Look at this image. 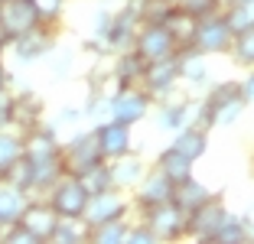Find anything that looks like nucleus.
<instances>
[{
  "label": "nucleus",
  "mask_w": 254,
  "mask_h": 244,
  "mask_svg": "<svg viewBox=\"0 0 254 244\" xmlns=\"http://www.w3.org/2000/svg\"><path fill=\"white\" fill-rule=\"evenodd\" d=\"M137 30H140V16H137V13H130V10L124 7L121 13H114L111 20H108L105 43L111 46V49L124 52V49H130V46H134V36H137Z\"/></svg>",
  "instance_id": "dca6fc26"
},
{
  "label": "nucleus",
  "mask_w": 254,
  "mask_h": 244,
  "mask_svg": "<svg viewBox=\"0 0 254 244\" xmlns=\"http://www.w3.org/2000/svg\"><path fill=\"white\" fill-rule=\"evenodd\" d=\"M20 137H23V156H26V160H33V163L53 160V156L62 153V147H59V140H56V130H53V127L33 124V127H26Z\"/></svg>",
  "instance_id": "4468645a"
},
{
  "label": "nucleus",
  "mask_w": 254,
  "mask_h": 244,
  "mask_svg": "<svg viewBox=\"0 0 254 244\" xmlns=\"http://www.w3.org/2000/svg\"><path fill=\"white\" fill-rule=\"evenodd\" d=\"M10 43H13V36H10V33H7V30H3V26H0V52L7 49V46H10Z\"/></svg>",
  "instance_id": "ea45409f"
},
{
  "label": "nucleus",
  "mask_w": 254,
  "mask_h": 244,
  "mask_svg": "<svg viewBox=\"0 0 254 244\" xmlns=\"http://www.w3.org/2000/svg\"><path fill=\"white\" fill-rule=\"evenodd\" d=\"M176 78H180V59H176V52H173L166 59H157V62H147V65H143L140 85H143L147 95H170Z\"/></svg>",
  "instance_id": "9d476101"
},
{
  "label": "nucleus",
  "mask_w": 254,
  "mask_h": 244,
  "mask_svg": "<svg viewBox=\"0 0 254 244\" xmlns=\"http://www.w3.org/2000/svg\"><path fill=\"white\" fill-rule=\"evenodd\" d=\"M225 7H235V3H251V0H222Z\"/></svg>",
  "instance_id": "79ce46f5"
},
{
  "label": "nucleus",
  "mask_w": 254,
  "mask_h": 244,
  "mask_svg": "<svg viewBox=\"0 0 254 244\" xmlns=\"http://www.w3.org/2000/svg\"><path fill=\"white\" fill-rule=\"evenodd\" d=\"M7 85H10V75L3 68V62H0V91H7Z\"/></svg>",
  "instance_id": "a19ab883"
},
{
  "label": "nucleus",
  "mask_w": 254,
  "mask_h": 244,
  "mask_svg": "<svg viewBox=\"0 0 254 244\" xmlns=\"http://www.w3.org/2000/svg\"><path fill=\"white\" fill-rule=\"evenodd\" d=\"M39 111H43V101L33 91H23V95L13 98V124H20L23 130L39 124Z\"/></svg>",
  "instance_id": "c85d7f7f"
},
{
  "label": "nucleus",
  "mask_w": 254,
  "mask_h": 244,
  "mask_svg": "<svg viewBox=\"0 0 254 244\" xmlns=\"http://www.w3.org/2000/svg\"><path fill=\"white\" fill-rule=\"evenodd\" d=\"M33 7H36L39 20L43 23H56L62 13V7H65V0H33Z\"/></svg>",
  "instance_id": "e433bc0d"
},
{
  "label": "nucleus",
  "mask_w": 254,
  "mask_h": 244,
  "mask_svg": "<svg viewBox=\"0 0 254 244\" xmlns=\"http://www.w3.org/2000/svg\"><path fill=\"white\" fill-rule=\"evenodd\" d=\"M134 189H137V205H140V208H150V205H160V202H170L176 183H173V179H166L160 170H153V173H143L140 183H137Z\"/></svg>",
  "instance_id": "f3484780"
},
{
  "label": "nucleus",
  "mask_w": 254,
  "mask_h": 244,
  "mask_svg": "<svg viewBox=\"0 0 254 244\" xmlns=\"http://www.w3.org/2000/svg\"><path fill=\"white\" fill-rule=\"evenodd\" d=\"M170 3H176V0H170Z\"/></svg>",
  "instance_id": "c03bdc74"
},
{
  "label": "nucleus",
  "mask_w": 254,
  "mask_h": 244,
  "mask_svg": "<svg viewBox=\"0 0 254 244\" xmlns=\"http://www.w3.org/2000/svg\"><path fill=\"white\" fill-rule=\"evenodd\" d=\"M62 173H68L65 163H62V153L53 156V160L33 163V192H46V189H49V185H53L56 179L62 176Z\"/></svg>",
  "instance_id": "bb28decb"
},
{
  "label": "nucleus",
  "mask_w": 254,
  "mask_h": 244,
  "mask_svg": "<svg viewBox=\"0 0 254 244\" xmlns=\"http://www.w3.org/2000/svg\"><path fill=\"white\" fill-rule=\"evenodd\" d=\"M153 241H157V235L150 231L147 222L130 225V228H127V238H124V244H153Z\"/></svg>",
  "instance_id": "4c0bfd02"
},
{
  "label": "nucleus",
  "mask_w": 254,
  "mask_h": 244,
  "mask_svg": "<svg viewBox=\"0 0 254 244\" xmlns=\"http://www.w3.org/2000/svg\"><path fill=\"white\" fill-rule=\"evenodd\" d=\"M49 241L56 244H78V241H88V225L82 222V218H59V225H56L53 238Z\"/></svg>",
  "instance_id": "7c9ffc66"
},
{
  "label": "nucleus",
  "mask_w": 254,
  "mask_h": 244,
  "mask_svg": "<svg viewBox=\"0 0 254 244\" xmlns=\"http://www.w3.org/2000/svg\"><path fill=\"white\" fill-rule=\"evenodd\" d=\"M23 156V137L20 133H13L10 127H3L0 130V176L10 170V163L20 160Z\"/></svg>",
  "instance_id": "473e14b6"
},
{
  "label": "nucleus",
  "mask_w": 254,
  "mask_h": 244,
  "mask_svg": "<svg viewBox=\"0 0 254 244\" xmlns=\"http://www.w3.org/2000/svg\"><path fill=\"white\" fill-rule=\"evenodd\" d=\"M143 65H147V62H143L134 49H124L118 56V62H114V81H118L121 88H127V85H140Z\"/></svg>",
  "instance_id": "5701e85b"
},
{
  "label": "nucleus",
  "mask_w": 254,
  "mask_h": 244,
  "mask_svg": "<svg viewBox=\"0 0 254 244\" xmlns=\"http://www.w3.org/2000/svg\"><path fill=\"white\" fill-rule=\"evenodd\" d=\"M192 166H195L192 160H186L180 150H173V147L160 150V156H157V170L163 173L166 179H173V183H183V179H189V176H192Z\"/></svg>",
  "instance_id": "4be33fe9"
},
{
  "label": "nucleus",
  "mask_w": 254,
  "mask_h": 244,
  "mask_svg": "<svg viewBox=\"0 0 254 244\" xmlns=\"http://www.w3.org/2000/svg\"><path fill=\"white\" fill-rule=\"evenodd\" d=\"M245 95H241V81H222L212 88V95L205 98V104L199 108L202 127H225L235 124L245 111Z\"/></svg>",
  "instance_id": "f257e3e1"
},
{
  "label": "nucleus",
  "mask_w": 254,
  "mask_h": 244,
  "mask_svg": "<svg viewBox=\"0 0 254 244\" xmlns=\"http://www.w3.org/2000/svg\"><path fill=\"white\" fill-rule=\"evenodd\" d=\"M0 241H3V225H0Z\"/></svg>",
  "instance_id": "37998d69"
},
{
  "label": "nucleus",
  "mask_w": 254,
  "mask_h": 244,
  "mask_svg": "<svg viewBox=\"0 0 254 244\" xmlns=\"http://www.w3.org/2000/svg\"><path fill=\"white\" fill-rule=\"evenodd\" d=\"M0 3H3V0H0Z\"/></svg>",
  "instance_id": "a18cd8bd"
},
{
  "label": "nucleus",
  "mask_w": 254,
  "mask_h": 244,
  "mask_svg": "<svg viewBox=\"0 0 254 244\" xmlns=\"http://www.w3.org/2000/svg\"><path fill=\"white\" fill-rule=\"evenodd\" d=\"M176 59H180V78L192 81V85H199V81L209 78L205 56H202L199 49H180V52H176Z\"/></svg>",
  "instance_id": "cd10ccee"
},
{
  "label": "nucleus",
  "mask_w": 254,
  "mask_h": 244,
  "mask_svg": "<svg viewBox=\"0 0 254 244\" xmlns=\"http://www.w3.org/2000/svg\"><path fill=\"white\" fill-rule=\"evenodd\" d=\"M46 192H49V199H46V202L56 208L59 218H82V215H85L88 192H85V185L78 183L75 173H62V176L56 179Z\"/></svg>",
  "instance_id": "f03ea898"
},
{
  "label": "nucleus",
  "mask_w": 254,
  "mask_h": 244,
  "mask_svg": "<svg viewBox=\"0 0 254 244\" xmlns=\"http://www.w3.org/2000/svg\"><path fill=\"white\" fill-rule=\"evenodd\" d=\"M127 228H130L127 215H124V218L101 222V225H91V228H88V241H95V244H124Z\"/></svg>",
  "instance_id": "a878e982"
},
{
  "label": "nucleus",
  "mask_w": 254,
  "mask_h": 244,
  "mask_svg": "<svg viewBox=\"0 0 254 244\" xmlns=\"http://www.w3.org/2000/svg\"><path fill=\"white\" fill-rule=\"evenodd\" d=\"M241 95H245V101H254V68L248 72V78L241 81Z\"/></svg>",
  "instance_id": "58836bf2"
},
{
  "label": "nucleus",
  "mask_w": 254,
  "mask_h": 244,
  "mask_svg": "<svg viewBox=\"0 0 254 244\" xmlns=\"http://www.w3.org/2000/svg\"><path fill=\"white\" fill-rule=\"evenodd\" d=\"M232 26L225 20V13H212L202 16L195 23V36H192V49H199L202 56H215V52H228L232 46Z\"/></svg>",
  "instance_id": "20e7f679"
},
{
  "label": "nucleus",
  "mask_w": 254,
  "mask_h": 244,
  "mask_svg": "<svg viewBox=\"0 0 254 244\" xmlns=\"http://www.w3.org/2000/svg\"><path fill=\"white\" fill-rule=\"evenodd\" d=\"M143 222H147L150 231L157 235V241H176V238L186 235L189 215L170 199V202H160V205L143 208Z\"/></svg>",
  "instance_id": "7ed1b4c3"
},
{
  "label": "nucleus",
  "mask_w": 254,
  "mask_h": 244,
  "mask_svg": "<svg viewBox=\"0 0 254 244\" xmlns=\"http://www.w3.org/2000/svg\"><path fill=\"white\" fill-rule=\"evenodd\" d=\"M39 13L33 7V0H3L0 3V26L10 33V36H20V33H30L33 26H39Z\"/></svg>",
  "instance_id": "f8f14e48"
},
{
  "label": "nucleus",
  "mask_w": 254,
  "mask_h": 244,
  "mask_svg": "<svg viewBox=\"0 0 254 244\" xmlns=\"http://www.w3.org/2000/svg\"><path fill=\"white\" fill-rule=\"evenodd\" d=\"M95 140L101 147V156L105 160H118V156L130 153L134 140H130V124H121V121L108 118L95 127Z\"/></svg>",
  "instance_id": "9b49d317"
},
{
  "label": "nucleus",
  "mask_w": 254,
  "mask_h": 244,
  "mask_svg": "<svg viewBox=\"0 0 254 244\" xmlns=\"http://www.w3.org/2000/svg\"><path fill=\"white\" fill-rule=\"evenodd\" d=\"M163 130H170V133H176L180 127H186L189 124V104L186 101H170V104H163L160 108V121H157Z\"/></svg>",
  "instance_id": "72a5a7b5"
},
{
  "label": "nucleus",
  "mask_w": 254,
  "mask_h": 244,
  "mask_svg": "<svg viewBox=\"0 0 254 244\" xmlns=\"http://www.w3.org/2000/svg\"><path fill=\"white\" fill-rule=\"evenodd\" d=\"M248 241V225L245 218H238V215H225V222L218 225V231L212 235V244H241Z\"/></svg>",
  "instance_id": "c756f323"
},
{
  "label": "nucleus",
  "mask_w": 254,
  "mask_h": 244,
  "mask_svg": "<svg viewBox=\"0 0 254 244\" xmlns=\"http://www.w3.org/2000/svg\"><path fill=\"white\" fill-rule=\"evenodd\" d=\"M232 56L241 62V65H248V68H254V26H248V30H241V33H235L232 36Z\"/></svg>",
  "instance_id": "f704fd0d"
},
{
  "label": "nucleus",
  "mask_w": 254,
  "mask_h": 244,
  "mask_svg": "<svg viewBox=\"0 0 254 244\" xmlns=\"http://www.w3.org/2000/svg\"><path fill=\"white\" fill-rule=\"evenodd\" d=\"M78 176V183L85 185V192L95 195V192H105V189H111L114 185V176H111V163L101 160V163H91V166H85L82 173H75Z\"/></svg>",
  "instance_id": "b1692460"
},
{
  "label": "nucleus",
  "mask_w": 254,
  "mask_h": 244,
  "mask_svg": "<svg viewBox=\"0 0 254 244\" xmlns=\"http://www.w3.org/2000/svg\"><path fill=\"white\" fill-rule=\"evenodd\" d=\"M23 205H26V192H20L16 185L0 179V225H3V228L16 222V215H20Z\"/></svg>",
  "instance_id": "393cba45"
},
{
  "label": "nucleus",
  "mask_w": 254,
  "mask_h": 244,
  "mask_svg": "<svg viewBox=\"0 0 254 244\" xmlns=\"http://www.w3.org/2000/svg\"><path fill=\"white\" fill-rule=\"evenodd\" d=\"M225 215H228V208H225V202L218 199L215 192L209 195V199L202 202L195 212H189V222H186V235H192L195 241H212V235L218 231V225L225 222Z\"/></svg>",
  "instance_id": "6e6552de"
},
{
  "label": "nucleus",
  "mask_w": 254,
  "mask_h": 244,
  "mask_svg": "<svg viewBox=\"0 0 254 244\" xmlns=\"http://www.w3.org/2000/svg\"><path fill=\"white\" fill-rule=\"evenodd\" d=\"M0 179H3V183H10V185H16L20 192L30 195L33 192V160H26V156L13 160V163H10V170L3 173Z\"/></svg>",
  "instance_id": "2f4dec72"
},
{
  "label": "nucleus",
  "mask_w": 254,
  "mask_h": 244,
  "mask_svg": "<svg viewBox=\"0 0 254 244\" xmlns=\"http://www.w3.org/2000/svg\"><path fill=\"white\" fill-rule=\"evenodd\" d=\"M176 7L186 10L189 16H195V20H202V16H212V13H222V0H176Z\"/></svg>",
  "instance_id": "c9c22d12"
},
{
  "label": "nucleus",
  "mask_w": 254,
  "mask_h": 244,
  "mask_svg": "<svg viewBox=\"0 0 254 244\" xmlns=\"http://www.w3.org/2000/svg\"><path fill=\"white\" fill-rule=\"evenodd\" d=\"M195 16H189L186 10H180V7H173L170 10V16L163 20V26H166V33H170V39L176 43V52L180 49H192V36H195Z\"/></svg>",
  "instance_id": "6ab92c4d"
},
{
  "label": "nucleus",
  "mask_w": 254,
  "mask_h": 244,
  "mask_svg": "<svg viewBox=\"0 0 254 244\" xmlns=\"http://www.w3.org/2000/svg\"><path fill=\"white\" fill-rule=\"evenodd\" d=\"M212 195V189L209 185H202L195 176H189V179H183V183H176V189H173V202L183 208V212H195V208L202 205V202Z\"/></svg>",
  "instance_id": "aec40b11"
},
{
  "label": "nucleus",
  "mask_w": 254,
  "mask_h": 244,
  "mask_svg": "<svg viewBox=\"0 0 254 244\" xmlns=\"http://www.w3.org/2000/svg\"><path fill=\"white\" fill-rule=\"evenodd\" d=\"M16 225H23L39 244H46L49 238H53L56 225H59V215H56V208L49 205V202H30L26 199V205H23L20 215H16Z\"/></svg>",
  "instance_id": "1a4fd4ad"
},
{
  "label": "nucleus",
  "mask_w": 254,
  "mask_h": 244,
  "mask_svg": "<svg viewBox=\"0 0 254 244\" xmlns=\"http://www.w3.org/2000/svg\"><path fill=\"white\" fill-rule=\"evenodd\" d=\"M130 49H134L143 62H157V59L173 56V52H176V43L170 39L163 23H140V30H137Z\"/></svg>",
  "instance_id": "423d86ee"
},
{
  "label": "nucleus",
  "mask_w": 254,
  "mask_h": 244,
  "mask_svg": "<svg viewBox=\"0 0 254 244\" xmlns=\"http://www.w3.org/2000/svg\"><path fill=\"white\" fill-rule=\"evenodd\" d=\"M10 46H13L20 62H36V59H43V56H49V49H53V33L46 30V23H39L30 33H20Z\"/></svg>",
  "instance_id": "2eb2a0df"
},
{
  "label": "nucleus",
  "mask_w": 254,
  "mask_h": 244,
  "mask_svg": "<svg viewBox=\"0 0 254 244\" xmlns=\"http://www.w3.org/2000/svg\"><path fill=\"white\" fill-rule=\"evenodd\" d=\"M108 111H111L114 121H121V124H140L143 118H147L150 111V98L143 88H137V85H127V88H118L114 95H108Z\"/></svg>",
  "instance_id": "39448f33"
},
{
  "label": "nucleus",
  "mask_w": 254,
  "mask_h": 244,
  "mask_svg": "<svg viewBox=\"0 0 254 244\" xmlns=\"http://www.w3.org/2000/svg\"><path fill=\"white\" fill-rule=\"evenodd\" d=\"M127 208H130V202L124 199V192H121L118 185H111V189H105V192L88 195V205H85L82 222L91 228V225L111 222V218H124V215H127Z\"/></svg>",
  "instance_id": "0eeeda50"
},
{
  "label": "nucleus",
  "mask_w": 254,
  "mask_h": 244,
  "mask_svg": "<svg viewBox=\"0 0 254 244\" xmlns=\"http://www.w3.org/2000/svg\"><path fill=\"white\" fill-rule=\"evenodd\" d=\"M111 163V176H114V185L118 189H134L143 176V160L134 153H124L118 160H108Z\"/></svg>",
  "instance_id": "412c9836"
},
{
  "label": "nucleus",
  "mask_w": 254,
  "mask_h": 244,
  "mask_svg": "<svg viewBox=\"0 0 254 244\" xmlns=\"http://www.w3.org/2000/svg\"><path fill=\"white\" fill-rule=\"evenodd\" d=\"M173 150H180L186 160H202L205 156V150H209V137H205V130L202 127H195V124H186V127H180L176 130V137H173V143H170Z\"/></svg>",
  "instance_id": "a211bd4d"
},
{
  "label": "nucleus",
  "mask_w": 254,
  "mask_h": 244,
  "mask_svg": "<svg viewBox=\"0 0 254 244\" xmlns=\"http://www.w3.org/2000/svg\"><path fill=\"white\" fill-rule=\"evenodd\" d=\"M101 160H105V156H101V147H98V140H95V130L75 133L72 143H68V147H62V163H65L68 173H82L85 166L101 163Z\"/></svg>",
  "instance_id": "ddd939ff"
}]
</instances>
